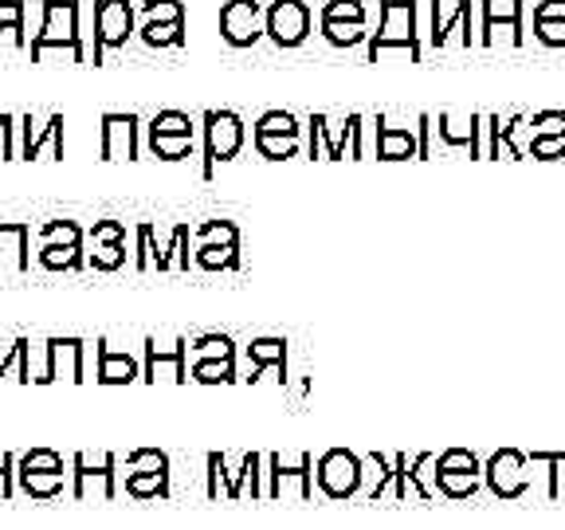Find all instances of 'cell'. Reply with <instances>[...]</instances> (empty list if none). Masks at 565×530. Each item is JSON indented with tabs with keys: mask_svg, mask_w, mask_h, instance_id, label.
Segmentation results:
<instances>
[{
	"mask_svg": "<svg viewBox=\"0 0 565 530\" xmlns=\"http://www.w3.org/2000/svg\"><path fill=\"white\" fill-rule=\"evenodd\" d=\"M28 240H32L28 224H0V272H28L32 267Z\"/></svg>",
	"mask_w": 565,
	"mask_h": 530,
	"instance_id": "obj_15",
	"label": "cell"
},
{
	"mask_svg": "<svg viewBox=\"0 0 565 530\" xmlns=\"http://www.w3.org/2000/svg\"><path fill=\"white\" fill-rule=\"evenodd\" d=\"M138 158V115H103V161Z\"/></svg>",
	"mask_w": 565,
	"mask_h": 530,
	"instance_id": "obj_11",
	"label": "cell"
},
{
	"mask_svg": "<svg viewBox=\"0 0 565 530\" xmlns=\"http://www.w3.org/2000/svg\"><path fill=\"white\" fill-rule=\"evenodd\" d=\"M201 244H239L236 224H228V221L201 224V232H196V247H201Z\"/></svg>",
	"mask_w": 565,
	"mask_h": 530,
	"instance_id": "obj_38",
	"label": "cell"
},
{
	"mask_svg": "<svg viewBox=\"0 0 565 530\" xmlns=\"http://www.w3.org/2000/svg\"><path fill=\"white\" fill-rule=\"evenodd\" d=\"M79 0H44V24L32 40V63L44 60L47 47H63L71 63H83L87 52L79 44Z\"/></svg>",
	"mask_w": 565,
	"mask_h": 530,
	"instance_id": "obj_1",
	"label": "cell"
},
{
	"mask_svg": "<svg viewBox=\"0 0 565 530\" xmlns=\"http://www.w3.org/2000/svg\"><path fill=\"white\" fill-rule=\"evenodd\" d=\"M310 35V9L307 0H271L267 9V40L282 52L302 47Z\"/></svg>",
	"mask_w": 565,
	"mask_h": 530,
	"instance_id": "obj_6",
	"label": "cell"
},
{
	"mask_svg": "<svg viewBox=\"0 0 565 530\" xmlns=\"http://www.w3.org/2000/svg\"><path fill=\"white\" fill-rule=\"evenodd\" d=\"M83 264H87V256H83V244L40 247V267H47V272H79Z\"/></svg>",
	"mask_w": 565,
	"mask_h": 530,
	"instance_id": "obj_26",
	"label": "cell"
},
{
	"mask_svg": "<svg viewBox=\"0 0 565 530\" xmlns=\"http://www.w3.org/2000/svg\"><path fill=\"white\" fill-rule=\"evenodd\" d=\"M196 358H236V346H232L228 335H204L196 338V346H189Z\"/></svg>",
	"mask_w": 565,
	"mask_h": 530,
	"instance_id": "obj_35",
	"label": "cell"
},
{
	"mask_svg": "<svg viewBox=\"0 0 565 530\" xmlns=\"http://www.w3.org/2000/svg\"><path fill=\"white\" fill-rule=\"evenodd\" d=\"M530 153L542 161H554V158H565V134H554V138H534L530 141Z\"/></svg>",
	"mask_w": 565,
	"mask_h": 530,
	"instance_id": "obj_47",
	"label": "cell"
},
{
	"mask_svg": "<svg viewBox=\"0 0 565 530\" xmlns=\"http://www.w3.org/2000/svg\"><path fill=\"white\" fill-rule=\"evenodd\" d=\"M479 47H491L494 44V32L507 35V44L511 47H522V0H507L503 9L494 4V0H483L479 4Z\"/></svg>",
	"mask_w": 565,
	"mask_h": 530,
	"instance_id": "obj_8",
	"label": "cell"
},
{
	"mask_svg": "<svg viewBox=\"0 0 565 530\" xmlns=\"http://www.w3.org/2000/svg\"><path fill=\"white\" fill-rule=\"evenodd\" d=\"M185 358H189V342H177L173 350H161L158 342H146V381H189L185 373Z\"/></svg>",
	"mask_w": 565,
	"mask_h": 530,
	"instance_id": "obj_13",
	"label": "cell"
},
{
	"mask_svg": "<svg viewBox=\"0 0 565 530\" xmlns=\"http://www.w3.org/2000/svg\"><path fill=\"white\" fill-rule=\"evenodd\" d=\"M377 158L381 161H401V158H420V141L405 126H388L377 118Z\"/></svg>",
	"mask_w": 565,
	"mask_h": 530,
	"instance_id": "obj_16",
	"label": "cell"
},
{
	"mask_svg": "<svg viewBox=\"0 0 565 530\" xmlns=\"http://www.w3.org/2000/svg\"><path fill=\"white\" fill-rule=\"evenodd\" d=\"M24 12H28L24 0H0V32H12V40H17V47H28V35H24Z\"/></svg>",
	"mask_w": 565,
	"mask_h": 530,
	"instance_id": "obj_32",
	"label": "cell"
},
{
	"mask_svg": "<svg viewBox=\"0 0 565 530\" xmlns=\"http://www.w3.org/2000/svg\"><path fill=\"white\" fill-rule=\"evenodd\" d=\"M193 118L185 110H161L158 118L150 123V134H193Z\"/></svg>",
	"mask_w": 565,
	"mask_h": 530,
	"instance_id": "obj_39",
	"label": "cell"
},
{
	"mask_svg": "<svg viewBox=\"0 0 565 530\" xmlns=\"http://www.w3.org/2000/svg\"><path fill=\"white\" fill-rule=\"evenodd\" d=\"M440 141L444 146H463V150L471 153V158H479V134H483V118L471 115L468 126L463 130H456V123H451V115H440Z\"/></svg>",
	"mask_w": 565,
	"mask_h": 530,
	"instance_id": "obj_24",
	"label": "cell"
},
{
	"mask_svg": "<svg viewBox=\"0 0 565 530\" xmlns=\"http://www.w3.org/2000/svg\"><path fill=\"white\" fill-rule=\"evenodd\" d=\"M90 267L95 272H118L126 264V229L118 221H98L90 229Z\"/></svg>",
	"mask_w": 565,
	"mask_h": 530,
	"instance_id": "obj_10",
	"label": "cell"
},
{
	"mask_svg": "<svg viewBox=\"0 0 565 530\" xmlns=\"http://www.w3.org/2000/svg\"><path fill=\"white\" fill-rule=\"evenodd\" d=\"M193 381L201 385H221V381H236V358H196Z\"/></svg>",
	"mask_w": 565,
	"mask_h": 530,
	"instance_id": "obj_31",
	"label": "cell"
},
{
	"mask_svg": "<svg viewBox=\"0 0 565 530\" xmlns=\"http://www.w3.org/2000/svg\"><path fill=\"white\" fill-rule=\"evenodd\" d=\"M40 247H55V244H83V232L75 221H47L40 229Z\"/></svg>",
	"mask_w": 565,
	"mask_h": 530,
	"instance_id": "obj_34",
	"label": "cell"
},
{
	"mask_svg": "<svg viewBox=\"0 0 565 530\" xmlns=\"http://www.w3.org/2000/svg\"><path fill=\"white\" fill-rule=\"evenodd\" d=\"M40 153H52L63 161V115H52L40 134L32 130V118H20V161H35Z\"/></svg>",
	"mask_w": 565,
	"mask_h": 530,
	"instance_id": "obj_12",
	"label": "cell"
},
{
	"mask_svg": "<svg viewBox=\"0 0 565 530\" xmlns=\"http://www.w3.org/2000/svg\"><path fill=\"white\" fill-rule=\"evenodd\" d=\"M153 256H158V247H153V224H141L138 229V256H134V267L146 272L153 267Z\"/></svg>",
	"mask_w": 565,
	"mask_h": 530,
	"instance_id": "obj_46",
	"label": "cell"
},
{
	"mask_svg": "<svg viewBox=\"0 0 565 530\" xmlns=\"http://www.w3.org/2000/svg\"><path fill=\"white\" fill-rule=\"evenodd\" d=\"M17 495V459L0 456V499H12Z\"/></svg>",
	"mask_w": 565,
	"mask_h": 530,
	"instance_id": "obj_48",
	"label": "cell"
},
{
	"mask_svg": "<svg viewBox=\"0 0 565 530\" xmlns=\"http://www.w3.org/2000/svg\"><path fill=\"white\" fill-rule=\"evenodd\" d=\"M126 491L146 499V495H166L169 491V476H126Z\"/></svg>",
	"mask_w": 565,
	"mask_h": 530,
	"instance_id": "obj_43",
	"label": "cell"
},
{
	"mask_svg": "<svg viewBox=\"0 0 565 530\" xmlns=\"http://www.w3.org/2000/svg\"><path fill=\"white\" fill-rule=\"evenodd\" d=\"M71 476H75V487H71L75 499H110L115 495V456H75Z\"/></svg>",
	"mask_w": 565,
	"mask_h": 530,
	"instance_id": "obj_7",
	"label": "cell"
},
{
	"mask_svg": "<svg viewBox=\"0 0 565 530\" xmlns=\"http://www.w3.org/2000/svg\"><path fill=\"white\" fill-rule=\"evenodd\" d=\"M126 476H169V459L153 448H141L126 459Z\"/></svg>",
	"mask_w": 565,
	"mask_h": 530,
	"instance_id": "obj_33",
	"label": "cell"
},
{
	"mask_svg": "<svg viewBox=\"0 0 565 530\" xmlns=\"http://www.w3.org/2000/svg\"><path fill=\"white\" fill-rule=\"evenodd\" d=\"M307 123L318 130V141H322L327 158H345V141H350V158H362V115H350L338 126H330L327 115H310Z\"/></svg>",
	"mask_w": 565,
	"mask_h": 530,
	"instance_id": "obj_9",
	"label": "cell"
},
{
	"mask_svg": "<svg viewBox=\"0 0 565 530\" xmlns=\"http://www.w3.org/2000/svg\"><path fill=\"white\" fill-rule=\"evenodd\" d=\"M146 20H185V0H146Z\"/></svg>",
	"mask_w": 565,
	"mask_h": 530,
	"instance_id": "obj_42",
	"label": "cell"
},
{
	"mask_svg": "<svg viewBox=\"0 0 565 530\" xmlns=\"http://www.w3.org/2000/svg\"><path fill=\"white\" fill-rule=\"evenodd\" d=\"M221 35L228 47H252L267 35V9L259 0H228L221 9Z\"/></svg>",
	"mask_w": 565,
	"mask_h": 530,
	"instance_id": "obj_5",
	"label": "cell"
},
{
	"mask_svg": "<svg viewBox=\"0 0 565 530\" xmlns=\"http://www.w3.org/2000/svg\"><path fill=\"white\" fill-rule=\"evenodd\" d=\"M318 479L330 495H345L358 484V459L345 456V452H330L322 464H318Z\"/></svg>",
	"mask_w": 565,
	"mask_h": 530,
	"instance_id": "obj_19",
	"label": "cell"
},
{
	"mask_svg": "<svg viewBox=\"0 0 565 530\" xmlns=\"http://www.w3.org/2000/svg\"><path fill=\"white\" fill-rule=\"evenodd\" d=\"M98 346V381L103 385H130V381L141 378L138 362H134V353H122V350H110L106 342H95Z\"/></svg>",
	"mask_w": 565,
	"mask_h": 530,
	"instance_id": "obj_17",
	"label": "cell"
},
{
	"mask_svg": "<svg viewBox=\"0 0 565 530\" xmlns=\"http://www.w3.org/2000/svg\"><path fill=\"white\" fill-rule=\"evenodd\" d=\"M463 32V47L479 44V35H471V0H456V9L448 17H440V4H433V32H428V44L444 47L451 32Z\"/></svg>",
	"mask_w": 565,
	"mask_h": 530,
	"instance_id": "obj_14",
	"label": "cell"
},
{
	"mask_svg": "<svg viewBox=\"0 0 565 530\" xmlns=\"http://www.w3.org/2000/svg\"><path fill=\"white\" fill-rule=\"evenodd\" d=\"M322 40L334 47H358L370 40V32H365V24H358V20H322Z\"/></svg>",
	"mask_w": 565,
	"mask_h": 530,
	"instance_id": "obj_25",
	"label": "cell"
},
{
	"mask_svg": "<svg viewBox=\"0 0 565 530\" xmlns=\"http://www.w3.org/2000/svg\"><path fill=\"white\" fill-rule=\"evenodd\" d=\"M83 353H87V346H83L79 338H52L55 381H71V385H79L83 381Z\"/></svg>",
	"mask_w": 565,
	"mask_h": 530,
	"instance_id": "obj_18",
	"label": "cell"
},
{
	"mask_svg": "<svg viewBox=\"0 0 565 530\" xmlns=\"http://www.w3.org/2000/svg\"><path fill=\"white\" fill-rule=\"evenodd\" d=\"M385 47H405L413 63L424 60L420 32H416V0H381V28L370 35V63H377Z\"/></svg>",
	"mask_w": 565,
	"mask_h": 530,
	"instance_id": "obj_2",
	"label": "cell"
},
{
	"mask_svg": "<svg viewBox=\"0 0 565 530\" xmlns=\"http://www.w3.org/2000/svg\"><path fill=\"white\" fill-rule=\"evenodd\" d=\"M252 138H299V118L287 115V110H267V115L252 126Z\"/></svg>",
	"mask_w": 565,
	"mask_h": 530,
	"instance_id": "obj_30",
	"label": "cell"
},
{
	"mask_svg": "<svg viewBox=\"0 0 565 530\" xmlns=\"http://www.w3.org/2000/svg\"><path fill=\"white\" fill-rule=\"evenodd\" d=\"M252 141H256L259 158H267V161H282L299 153V138H252Z\"/></svg>",
	"mask_w": 565,
	"mask_h": 530,
	"instance_id": "obj_37",
	"label": "cell"
},
{
	"mask_svg": "<svg viewBox=\"0 0 565 530\" xmlns=\"http://www.w3.org/2000/svg\"><path fill=\"white\" fill-rule=\"evenodd\" d=\"M146 47H181L185 44V20H146L138 28Z\"/></svg>",
	"mask_w": 565,
	"mask_h": 530,
	"instance_id": "obj_23",
	"label": "cell"
},
{
	"mask_svg": "<svg viewBox=\"0 0 565 530\" xmlns=\"http://www.w3.org/2000/svg\"><path fill=\"white\" fill-rule=\"evenodd\" d=\"M150 153L161 161L193 158V134H150Z\"/></svg>",
	"mask_w": 565,
	"mask_h": 530,
	"instance_id": "obj_27",
	"label": "cell"
},
{
	"mask_svg": "<svg viewBox=\"0 0 565 530\" xmlns=\"http://www.w3.org/2000/svg\"><path fill=\"white\" fill-rule=\"evenodd\" d=\"M534 40L546 47H565V20H534Z\"/></svg>",
	"mask_w": 565,
	"mask_h": 530,
	"instance_id": "obj_44",
	"label": "cell"
},
{
	"mask_svg": "<svg viewBox=\"0 0 565 530\" xmlns=\"http://www.w3.org/2000/svg\"><path fill=\"white\" fill-rule=\"evenodd\" d=\"M534 20H565V0H539Z\"/></svg>",
	"mask_w": 565,
	"mask_h": 530,
	"instance_id": "obj_49",
	"label": "cell"
},
{
	"mask_svg": "<svg viewBox=\"0 0 565 530\" xmlns=\"http://www.w3.org/2000/svg\"><path fill=\"white\" fill-rule=\"evenodd\" d=\"M28 342L32 338H0V381L28 385Z\"/></svg>",
	"mask_w": 565,
	"mask_h": 530,
	"instance_id": "obj_22",
	"label": "cell"
},
{
	"mask_svg": "<svg viewBox=\"0 0 565 530\" xmlns=\"http://www.w3.org/2000/svg\"><path fill=\"white\" fill-rule=\"evenodd\" d=\"M267 365H275L279 378L287 373V342H282V338H259V342H252V350H247V378L244 381H259V373H264Z\"/></svg>",
	"mask_w": 565,
	"mask_h": 530,
	"instance_id": "obj_20",
	"label": "cell"
},
{
	"mask_svg": "<svg viewBox=\"0 0 565 530\" xmlns=\"http://www.w3.org/2000/svg\"><path fill=\"white\" fill-rule=\"evenodd\" d=\"M244 150V118L236 110H209L204 115V166L201 177L209 181L216 161H232Z\"/></svg>",
	"mask_w": 565,
	"mask_h": 530,
	"instance_id": "obj_3",
	"label": "cell"
},
{
	"mask_svg": "<svg viewBox=\"0 0 565 530\" xmlns=\"http://www.w3.org/2000/svg\"><path fill=\"white\" fill-rule=\"evenodd\" d=\"M322 20H358V24H365V4L362 0H327Z\"/></svg>",
	"mask_w": 565,
	"mask_h": 530,
	"instance_id": "obj_40",
	"label": "cell"
},
{
	"mask_svg": "<svg viewBox=\"0 0 565 530\" xmlns=\"http://www.w3.org/2000/svg\"><path fill=\"white\" fill-rule=\"evenodd\" d=\"M17 134H20V118L0 115V158H4V161H20V141H17Z\"/></svg>",
	"mask_w": 565,
	"mask_h": 530,
	"instance_id": "obj_41",
	"label": "cell"
},
{
	"mask_svg": "<svg viewBox=\"0 0 565 530\" xmlns=\"http://www.w3.org/2000/svg\"><path fill=\"white\" fill-rule=\"evenodd\" d=\"M530 130H534V138H554V134H565V110H542Z\"/></svg>",
	"mask_w": 565,
	"mask_h": 530,
	"instance_id": "obj_45",
	"label": "cell"
},
{
	"mask_svg": "<svg viewBox=\"0 0 565 530\" xmlns=\"http://www.w3.org/2000/svg\"><path fill=\"white\" fill-rule=\"evenodd\" d=\"M17 491L28 499H55L67 491V471H28L17 468Z\"/></svg>",
	"mask_w": 565,
	"mask_h": 530,
	"instance_id": "obj_21",
	"label": "cell"
},
{
	"mask_svg": "<svg viewBox=\"0 0 565 530\" xmlns=\"http://www.w3.org/2000/svg\"><path fill=\"white\" fill-rule=\"evenodd\" d=\"M134 35V4L130 0H98L95 4V67L103 63V52H118Z\"/></svg>",
	"mask_w": 565,
	"mask_h": 530,
	"instance_id": "obj_4",
	"label": "cell"
},
{
	"mask_svg": "<svg viewBox=\"0 0 565 530\" xmlns=\"http://www.w3.org/2000/svg\"><path fill=\"white\" fill-rule=\"evenodd\" d=\"M17 468H28V471H63V459L60 452L52 448H32L17 459Z\"/></svg>",
	"mask_w": 565,
	"mask_h": 530,
	"instance_id": "obj_36",
	"label": "cell"
},
{
	"mask_svg": "<svg viewBox=\"0 0 565 530\" xmlns=\"http://www.w3.org/2000/svg\"><path fill=\"white\" fill-rule=\"evenodd\" d=\"M196 267H204V272H232V267H239V244H201L196 247Z\"/></svg>",
	"mask_w": 565,
	"mask_h": 530,
	"instance_id": "obj_29",
	"label": "cell"
},
{
	"mask_svg": "<svg viewBox=\"0 0 565 530\" xmlns=\"http://www.w3.org/2000/svg\"><path fill=\"white\" fill-rule=\"evenodd\" d=\"M52 338L28 342V385H52Z\"/></svg>",
	"mask_w": 565,
	"mask_h": 530,
	"instance_id": "obj_28",
	"label": "cell"
}]
</instances>
